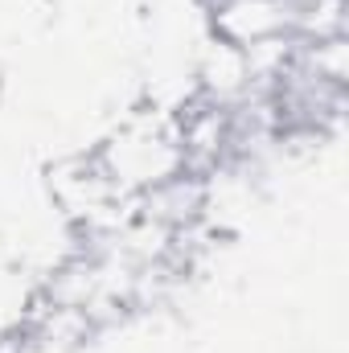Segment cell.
<instances>
[{"label": "cell", "mask_w": 349, "mask_h": 353, "mask_svg": "<svg viewBox=\"0 0 349 353\" xmlns=\"http://www.w3.org/2000/svg\"><path fill=\"white\" fill-rule=\"evenodd\" d=\"M210 33L247 50L288 29V0H210Z\"/></svg>", "instance_id": "3"}, {"label": "cell", "mask_w": 349, "mask_h": 353, "mask_svg": "<svg viewBox=\"0 0 349 353\" xmlns=\"http://www.w3.org/2000/svg\"><path fill=\"white\" fill-rule=\"evenodd\" d=\"M193 83L206 94V103H218V107H239L243 99H251V66H247V54L222 37H206L193 54Z\"/></svg>", "instance_id": "2"}, {"label": "cell", "mask_w": 349, "mask_h": 353, "mask_svg": "<svg viewBox=\"0 0 349 353\" xmlns=\"http://www.w3.org/2000/svg\"><path fill=\"white\" fill-rule=\"evenodd\" d=\"M90 157L123 197H136V201L144 193H152L157 185L189 173L185 148H181V119L169 107L128 111Z\"/></svg>", "instance_id": "1"}]
</instances>
